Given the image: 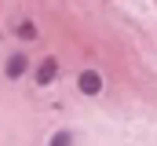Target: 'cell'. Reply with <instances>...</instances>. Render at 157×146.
<instances>
[{"label":"cell","mask_w":157,"mask_h":146,"mask_svg":"<svg viewBox=\"0 0 157 146\" xmlns=\"http://www.w3.org/2000/svg\"><path fill=\"white\" fill-rule=\"evenodd\" d=\"M33 66H29V59L22 55V51H11L7 55V62H4V77L7 80H22V77H29Z\"/></svg>","instance_id":"cell-2"},{"label":"cell","mask_w":157,"mask_h":146,"mask_svg":"<svg viewBox=\"0 0 157 146\" xmlns=\"http://www.w3.org/2000/svg\"><path fill=\"white\" fill-rule=\"evenodd\" d=\"M59 59H55V55H44V59H40L37 62V70H33V84H37V88H51V84H55V80H59Z\"/></svg>","instance_id":"cell-1"},{"label":"cell","mask_w":157,"mask_h":146,"mask_svg":"<svg viewBox=\"0 0 157 146\" xmlns=\"http://www.w3.org/2000/svg\"><path fill=\"white\" fill-rule=\"evenodd\" d=\"M15 36H18V40H37L40 29H37L33 18H18V22H15Z\"/></svg>","instance_id":"cell-4"},{"label":"cell","mask_w":157,"mask_h":146,"mask_svg":"<svg viewBox=\"0 0 157 146\" xmlns=\"http://www.w3.org/2000/svg\"><path fill=\"white\" fill-rule=\"evenodd\" d=\"M102 73L99 70H80V77H77V91L80 95H88V99H95V95H102Z\"/></svg>","instance_id":"cell-3"},{"label":"cell","mask_w":157,"mask_h":146,"mask_svg":"<svg viewBox=\"0 0 157 146\" xmlns=\"http://www.w3.org/2000/svg\"><path fill=\"white\" fill-rule=\"evenodd\" d=\"M48 146H73V132H70V128H59V132L48 139Z\"/></svg>","instance_id":"cell-5"}]
</instances>
